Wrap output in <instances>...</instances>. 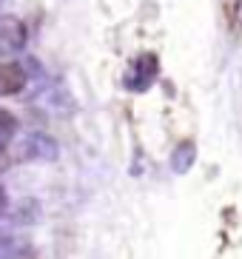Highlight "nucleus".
<instances>
[{
    "label": "nucleus",
    "mask_w": 242,
    "mask_h": 259,
    "mask_svg": "<svg viewBox=\"0 0 242 259\" xmlns=\"http://www.w3.org/2000/svg\"><path fill=\"white\" fill-rule=\"evenodd\" d=\"M20 154L26 157V160H46V162H52V160H57L60 145H57V140L49 137V134L34 131V134H29V137L20 143Z\"/></svg>",
    "instance_id": "f257e3e1"
},
{
    "label": "nucleus",
    "mask_w": 242,
    "mask_h": 259,
    "mask_svg": "<svg viewBox=\"0 0 242 259\" xmlns=\"http://www.w3.org/2000/svg\"><path fill=\"white\" fill-rule=\"evenodd\" d=\"M157 71H159L157 57H154V54H140V57L134 60V69L129 71V77H126V85H129L131 92H145V89L154 83Z\"/></svg>",
    "instance_id": "f03ea898"
},
{
    "label": "nucleus",
    "mask_w": 242,
    "mask_h": 259,
    "mask_svg": "<svg viewBox=\"0 0 242 259\" xmlns=\"http://www.w3.org/2000/svg\"><path fill=\"white\" fill-rule=\"evenodd\" d=\"M29 83V74L20 63L15 60H3L0 63V97H9V94H20Z\"/></svg>",
    "instance_id": "7ed1b4c3"
},
{
    "label": "nucleus",
    "mask_w": 242,
    "mask_h": 259,
    "mask_svg": "<svg viewBox=\"0 0 242 259\" xmlns=\"http://www.w3.org/2000/svg\"><path fill=\"white\" fill-rule=\"evenodd\" d=\"M26 46V26L17 17H0V52H20Z\"/></svg>",
    "instance_id": "20e7f679"
},
{
    "label": "nucleus",
    "mask_w": 242,
    "mask_h": 259,
    "mask_svg": "<svg viewBox=\"0 0 242 259\" xmlns=\"http://www.w3.org/2000/svg\"><path fill=\"white\" fill-rule=\"evenodd\" d=\"M194 160H197V145L191 143V140H185V143H180L174 148V154H171V168H174L177 174H185V171L194 165Z\"/></svg>",
    "instance_id": "39448f33"
},
{
    "label": "nucleus",
    "mask_w": 242,
    "mask_h": 259,
    "mask_svg": "<svg viewBox=\"0 0 242 259\" xmlns=\"http://www.w3.org/2000/svg\"><path fill=\"white\" fill-rule=\"evenodd\" d=\"M20 251V242H17L15 234H9V231H0V259H9L15 256Z\"/></svg>",
    "instance_id": "423d86ee"
},
{
    "label": "nucleus",
    "mask_w": 242,
    "mask_h": 259,
    "mask_svg": "<svg viewBox=\"0 0 242 259\" xmlns=\"http://www.w3.org/2000/svg\"><path fill=\"white\" fill-rule=\"evenodd\" d=\"M15 128H17V120L9 114V111H3V108H0V137H9Z\"/></svg>",
    "instance_id": "0eeeda50"
},
{
    "label": "nucleus",
    "mask_w": 242,
    "mask_h": 259,
    "mask_svg": "<svg viewBox=\"0 0 242 259\" xmlns=\"http://www.w3.org/2000/svg\"><path fill=\"white\" fill-rule=\"evenodd\" d=\"M234 23L242 29V0H236V6H234Z\"/></svg>",
    "instance_id": "6e6552de"
},
{
    "label": "nucleus",
    "mask_w": 242,
    "mask_h": 259,
    "mask_svg": "<svg viewBox=\"0 0 242 259\" xmlns=\"http://www.w3.org/2000/svg\"><path fill=\"white\" fill-rule=\"evenodd\" d=\"M6 202H9V199H6V191L0 188V211H3V208H6Z\"/></svg>",
    "instance_id": "1a4fd4ad"
}]
</instances>
